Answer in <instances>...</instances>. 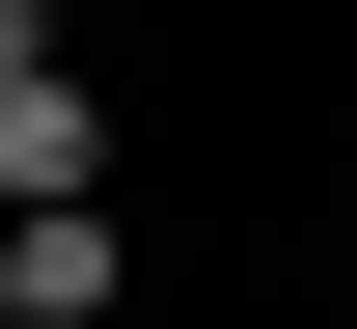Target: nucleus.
<instances>
[{
	"mask_svg": "<svg viewBox=\"0 0 357 329\" xmlns=\"http://www.w3.org/2000/svg\"><path fill=\"white\" fill-rule=\"evenodd\" d=\"M0 329H28V247H0Z\"/></svg>",
	"mask_w": 357,
	"mask_h": 329,
	"instance_id": "20e7f679",
	"label": "nucleus"
},
{
	"mask_svg": "<svg viewBox=\"0 0 357 329\" xmlns=\"http://www.w3.org/2000/svg\"><path fill=\"white\" fill-rule=\"evenodd\" d=\"M0 247H28V329H110L137 302V220H0Z\"/></svg>",
	"mask_w": 357,
	"mask_h": 329,
	"instance_id": "f03ea898",
	"label": "nucleus"
},
{
	"mask_svg": "<svg viewBox=\"0 0 357 329\" xmlns=\"http://www.w3.org/2000/svg\"><path fill=\"white\" fill-rule=\"evenodd\" d=\"M0 220H110V83H83V55L0 110Z\"/></svg>",
	"mask_w": 357,
	"mask_h": 329,
	"instance_id": "f257e3e1",
	"label": "nucleus"
},
{
	"mask_svg": "<svg viewBox=\"0 0 357 329\" xmlns=\"http://www.w3.org/2000/svg\"><path fill=\"white\" fill-rule=\"evenodd\" d=\"M28 83H55V0H0V110H28Z\"/></svg>",
	"mask_w": 357,
	"mask_h": 329,
	"instance_id": "7ed1b4c3",
	"label": "nucleus"
}]
</instances>
